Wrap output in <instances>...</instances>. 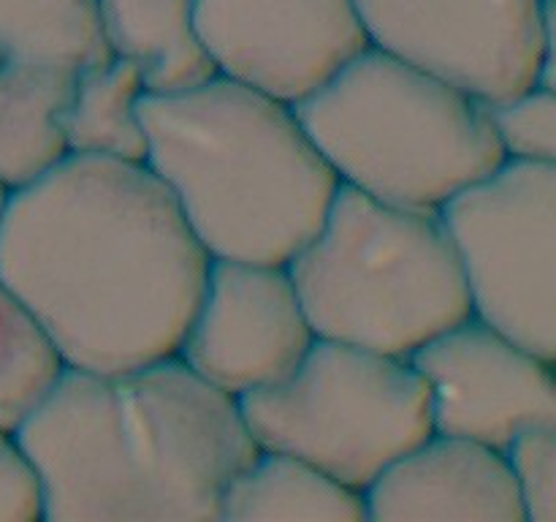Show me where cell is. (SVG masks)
<instances>
[{
  "label": "cell",
  "instance_id": "cell-5",
  "mask_svg": "<svg viewBox=\"0 0 556 522\" xmlns=\"http://www.w3.org/2000/svg\"><path fill=\"white\" fill-rule=\"evenodd\" d=\"M315 337L407 359L472 315L438 210L340 185L318 234L288 261Z\"/></svg>",
  "mask_w": 556,
  "mask_h": 522
},
{
  "label": "cell",
  "instance_id": "cell-8",
  "mask_svg": "<svg viewBox=\"0 0 556 522\" xmlns=\"http://www.w3.org/2000/svg\"><path fill=\"white\" fill-rule=\"evenodd\" d=\"M369 47L492 103L554 90V0H353Z\"/></svg>",
  "mask_w": 556,
  "mask_h": 522
},
{
  "label": "cell",
  "instance_id": "cell-6",
  "mask_svg": "<svg viewBox=\"0 0 556 522\" xmlns=\"http://www.w3.org/2000/svg\"><path fill=\"white\" fill-rule=\"evenodd\" d=\"M237 402L258 449L299 457L358 493L434 433L429 389L410 359L326 337L291 375Z\"/></svg>",
  "mask_w": 556,
  "mask_h": 522
},
{
  "label": "cell",
  "instance_id": "cell-4",
  "mask_svg": "<svg viewBox=\"0 0 556 522\" xmlns=\"http://www.w3.org/2000/svg\"><path fill=\"white\" fill-rule=\"evenodd\" d=\"M293 112L340 185L386 204L440 210L505 161L486 103L378 47Z\"/></svg>",
  "mask_w": 556,
  "mask_h": 522
},
{
  "label": "cell",
  "instance_id": "cell-17",
  "mask_svg": "<svg viewBox=\"0 0 556 522\" xmlns=\"http://www.w3.org/2000/svg\"><path fill=\"white\" fill-rule=\"evenodd\" d=\"M144 85L134 63L109 58L79 71L60 114L65 150L76 156L144 163L147 134L139 117Z\"/></svg>",
  "mask_w": 556,
  "mask_h": 522
},
{
  "label": "cell",
  "instance_id": "cell-11",
  "mask_svg": "<svg viewBox=\"0 0 556 522\" xmlns=\"http://www.w3.org/2000/svg\"><path fill=\"white\" fill-rule=\"evenodd\" d=\"M407 359L429 389L434 433L505 451L525 430L556 427L554 364L476 315Z\"/></svg>",
  "mask_w": 556,
  "mask_h": 522
},
{
  "label": "cell",
  "instance_id": "cell-16",
  "mask_svg": "<svg viewBox=\"0 0 556 522\" xmlns=\"http://www.w3.org/2000/svg\"><path fill=\"white\" fill-rule=\"evenodd\" d=\"M109 58L98 0H0V63L76 76Z\"/></svg>",
  "mask_w": 556,
  "mask_h": 522
},
{
  "label": "cell",
  "instance_id": "cell-19",
  "mask_svg": "<svg viewBox=\"0 0 556 522\" xmlns=\"http://www.w3.org/2000/svg\"><path fill=\"white\" fill-rule=\"evenodd\" d=\"M489 123L510 161L556 163V92L527 87L503 101L486 103Z\"/></svg>",
  "mask_w": 556,
  "mask_h": 522
},
{
  "label": "cell",
  "instance_id": "cell-1",
  "mask_svg": "<svg viewBox=\"0 0 556 522\" xmlns=\"http://www.w3.org/2000/svg\"><path fill=\"white\" fill-rule=\"evenodd\" d=\"M206 270L210 256L144 163L68 152L9 194L0 283L74 370L123 375L177 357Z\"/></svg>",
  "mask_w": 556,
  "mask_h": 522
},
{
  "label": "cell",
  "instance_id": "cell-20",
  "mask_svg": "<svg viewBox=\"0 0 556 522\" xmlns=\"http://www.w3.org/2000/svg\"><path fill=\"white\" fill-rule=\"evenodd\" d=\"M525 522L556 520V427L525 430L505 449Z\"/></svg>",
  "mask_w": 556,
  "mask_h": 522
},
{
  "label": "cell",
  "instance_id": "cell-22",
  "mask_svg": "<svg viewBox=\"0 0 556 522\" xmlns=\"http://www.w3.org/2000/svg\"><path fill=\"white\" fill-rule=\"evenodd\" d=\"M9 194L11 190L0 183V223H3V212H5V204H9Z\"/></svg>",
  "mask_w": 556,
  "mask_h": 522
},
{
  "label": "cell",
  "instance_id": "cell-2",
  "mask_svg": "<svg viewBox=\"0 0 556 522\" xmlns=\"http://www.w3.org/2000/svg\"><path fill=\"white\" fill-rule=\"evenodd\" d=\"M43 522L220 520V498L258 455L237 397L179 357L123 375L68 368L14 433Z\"/></svg>",
  "mask_w": 556,
  "mask_h": 522
},
{
  "label": "cell",
  "instance_id": "cell-9",
  "mask_svg": "<svg viewBox=\"0 0 556 522\" xmlns=\"http://www.w3.org/2000/svg\"><path fill=\"white\" fill-rule=\"evenodd\" d=\"M195 30L217 74L291 107L369 47L353 0H195Z\"/></svg>",
  "mask_w": 556,
  "mask_h": 522
},
{
  "label": "cell",
  "instance_id": "cell-15",
  "mask_svg": "<svg viewBox=\"0 0 556 522\" xmlns=\"http://www.w3.org/2000/svg\"><path fill=\"white\" fill-rule=\"evenodd\" d=\"M76 76L0 63V183L9 190L68 156L60 114Z\"/></svg>",
  "mask_w": 556,
  "mask_h": 522
},
{
  "label": "cell",
  "instance_id": "cell-14",
  "mask_svg": "<svg viewBox=\"0 0 556 522\" xmlns=\"http://www.w3.org/2000/svg\"><path fill=\"white\" fill-rule=\"evenodd\" d=\"M220 520L369 522L364 493L299 457L271 449H258L233 476L220 498Z\"/></svg>",
  "mask_w": 556,
  "mask_h": 522
},
{
  "label": "cell",
  "instance_id": "cell-3",
  "mask_svg": "<svg viewBox=\"0 0 556 522\" xmlns=\"http://www.w3.org/2000/svg\"><path fill=\"white\" fill-rule=\"evenodd\" d=\"M139 117L144 166L210 259L286 266L318 234L340 179L291 103L217 74L141 96Z\"/></svg>",
  "mask_w": 556,
  "mask_h": 522
},
{
  "label": "cell",
  "instance_id": "cell-12",
  "mask_svg": "<svg viewBox=\"0 0 556 522\" xmlns=\"http://www.w3.org/2000/svg\"><path fill=\"white\" fill-rule=\"evenodd\" d=\"M369 522L483 520L525 522L505 451L432 433L364 489Z\"/></svg>",
  "mask_w": 556,
  "mask_h": 522
},
{
  "label": "cell",
  "instance_id": "cell-10",
  "mask_svg": "<svg viewBox=\"0 0 556 522\" xmlns=\"http://www.w3.org/2000/svg\"><path fill=\"white\" fill-rule=\"evenodd\" d=\"M315 343L288 266L210 259L177 357L231 397L277 384Z\"/></svg>",
  "mask_w": 556,
  "mask_h": 522
},
{
  "label": "cell",
  "instance_id": "cell-18",
  "mask_svg": "<svg viewBox=\"0 0 556 522\" xmlns=\"http://www.w3.org/2000/svg\"><path fill=\"white\" fill-rule=\"evenodd\" d=\"M68 370L41 321L0 283V430L20 424L52 395Z\"/></svg>",
  "mask_w": 556,
  "mask_h": 522
},
{
  "label": "cell",
  "instance_id": "cell-13",
  "mask_svg": "<svg viewBox=\"0 0 556 522\" xmlns=\"http://www.w3.org/2000/svg\"><path fill=\"white\" fill-rule=\"evenodd\" d=\"M112 58L136 65L144 96L193 90L217 76L195 30V0H98Z\"/></svg>",
  "mask_w": 556,
  "mask_h": 522
},
{
  "label": "cell",
  "instance_id": "cell-7",
  "mask_svg": "<svg viewBox=\"0 0 556 522\" xmlns=\"http://www.w3.org/2000/svg\"><path fill=\"white\" fill-rule=\"evenodd\" d=\"M472 315L556 364V163L510 161L438 210Z\"/></svg>",
  "mask_w": 556,
  "mask_h": 522
},
{
  "label": "cell",
  "instance_id": "cell-21",
  "mask_svg": "<svg viewBox=\"0 0 556 522\" xmlns=\"http://www.w3.org/2000/svg\"><path fill=\"white\" fill-rule=\"evenodd\" d=\"M41 520V489L14 435L0 430V522Z\"/></svg>",
  "mask_w": 556,
  "mask_h": 522
}]
</instances>
